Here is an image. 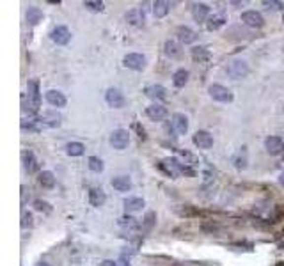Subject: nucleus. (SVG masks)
I'll list each match as a JSON object with an SVG mask.
<instances>
[{"mask_svg": "<svg viewBox=\"0 0 284 266\" xmlns=\"http://www.w3.org/2000/svg\"><path fill=\"white\" fill-rule=\"evenodd\" d=\"M27 100H29V112L36 114L41 106V94H39V82L37 80H31L27 85Z\"/></svg>", "mask_w": 284, "mask_h": 266, "instance_id": "f257e3e1", "label": "nucleus"}, {"mask_svg": "<svg viewBox=\"0 0 284 266\" xmlns=\"http://www.w3.org/2000/svg\"><path fill=\"white\" fill-rule=\"evenodd\" d=\"M226 71L233 80H240L248 75V66L247 62L242 61V59H235V61H231L229 64H227Z\"/></svg>", "mask_w": 284, "mask_h": 266, "instance_id": "f03ea898", "label": "nucleus"}, {"mask_svg": "<svg viewBox=\"0 0 284 266\" xmlns=\"http://www.w3.org/2000/svg\"><path fill=\"white\" fill-rule=\"evenodd\" d=\"M208 93H210V96L215 100V101H220V103H231V101H233V93H231L227 87H224V85H220V84L210 85Z\"/></svg>", "mask_w": 284, "mask_h": 266, "instance_id": "7ed1b4c3", "label": "nucleus"}, {"mask_svg": "<svg viewBox=\"0 0 284 266\" xmlns=\"http://www.w3.org/2000/svg\"><path fill=\"white\" fill-rule=\"evenodd\" d=\"M130 144V133L126 132V130L119 128V130H114L110 135V146L114 147V149H126Z\"/></svg>", "mask_w": 284, "mask_h": 266, "instance_id": "20e7f679", "label": "nucleus"}, {"mask_svg": "<svg viewBox=\"0 0 284 266\" xmlns=\"http://www.w3.org/2000/svg\"><path fill=\"white\" fill-rule=\"evenodd\" d=\"M105 100L106 103H108V106H112V108H123V106L126 105V98H124L123 91L117 87L108 89L105 94Z\"/></svg>", "mask_w": 284, "mask_h": 266, "instance_id": "39448f33", "label": "nucleus"}, {"mask_svg": "<svg viewBox=\"0 0 284 266\" xmlns=\"http://www.w3.org/2000/svg\"><path fill=\"white\" fill-rule=\"evenodd\" d=\"M123 64L124 67H128V69L142 71L146 67V57H144L142 53H128V55H124Z\"/></svg>", "mask_w": 284, "mask_h": 266, "instance_id": "423d86ee", "label": "nucleus"}, {"mask_svg": "<svg viewBox=\"0 0 284 266\" xmlns=\"http://www.w3.org/2000/svg\"><path fill=\"white\" fill-rule=\"evenodd\" d=\"M242 22L247 27H252V29H261L265 25V18L257 11H245V13H242Z\"/></svg>", "mask_w": 284, "mask_h": 266, "instance_id": "0eeeda50", "label": "nucleus"}, {"mask_svg": "<svg viewBox=\"0 0 284 266\" xmlns=\"http://www.w3.org/2000/svg\"><path fill=\"white\" fill-rule=\"evenodd\" d=\"M192 18H194L197 23L208 22L210 5L204 4V2H195V4H192Z\"/></svg>", "mask_w": 284, "mask_h": 266, "instance_id": "6e6552de", "label": "nucleus"}, {"mask_svg": "<svg viewBox=\"0 0 284 266\" xmlns=\"http://www.w3.org/2000/svg\"><path fill=\"white\" fill-rule=\"evenodd\" d=\"M192 140H194V144L199 147V149H210V147L213 146L212 133L206 132V130H199V132H195L194 137H192Z\"/></svg>", "mask_w": 284, "mask_h": 266, "instance_id": "1a4fd4ad", "label": "nucleus"}, {"mask_svg": "<svg viewBox=\"0 0 284 266\" xmlns=\"http://www.w3.org/2000/svg\"><path fill=\"white\" fill-rule=\"evenodd\" d=\"M50 37H52V41L55 44H68L71 41V32H70V29H68V27L59 25L52 31Z\"/></svg>", "mask_w": 284, "mask_h": 266, "instance_id": "9d476101", "label": "nucleus"}, {"mask_svg": "<svg viewBox=\"0 0 284 266\" xmlns=\"http://www.w3.org/2000/svg\"><path fill=\"white\" fill-rule=\"evenodd\" d=\"M44 98H46V101L50 103L52 106H57V108H62V106H66L68 100L66 96L61 93V91H55V89H50V91H46V94H44Z\"/></svg>", "mask_w": 284, "mask_h": 266, "instance_id": "9b49d317", "label": "nucleus"}, {"mask_svg": "<svg viewBox=\"0 0 284 266\" xmlns=\"http://www.w3.org/2000/svg\"><path fill=\"white\" fill-rule=\"evenodd\" d=\"M146 115L151 121H164L167 117V108L160 103H153L146 108Z\"/></svg>", "mask_w": 284, "mask_h": 266, "instance_id": "f8f14e48", "label": "nucleus"}, {"mask_svg": "<svg viewBox=\"0 0 284 266\" xmlns=\"http://www.w3.org/2000/svg\"><path fill=\"white\" fill-rule=\"evenodd\" d=\"M22 162H23V168H25L29 174H34L39 170V164H37V160H36V156L32 151H23Z\"/></svg>", "mask_w": 284, "mask_h": 266, "instance_id": "ddd939ff", "label": "nucleus"}, {"mask_svg": "<svg viewBox=\"0 0 284 266\" xmlns=\"http://www.w3.org/2000/svg\"><path fill=\"white\" fill-rule=\"evenodd\" d=\"M37 119L41 121L44 128H59L61 126V115L57 112H43Z\"/></svg>", "mask_w": 284, "mask_h": 266, "instance_id": "4468645a", "label": "nucleus"}, {"mask_svg": "<svg viewBox=\"0 0 284 266\" xmlns=\"http://www.w3.org/2000/svg\"><path fill=\"white\" fill-rule=\"evenodd\" d=\"M265 149L270 155H281L284 151V140L281 137H268L265 138Z\"/></svg>", "mask_w": 284, "mask_h": 266, "instance_id": "2eb2a0df", "label": "nucleus"}, {"mask_svg": "<svg viewBox=\"0 0 284 266\" xmlns=\"http://www.w3.org/2000/svg\"><path fill=\"white\" fill-rule=\"evenodd\" d=\"M106 200V195L105 192L102 190V188H98V186H93L91 190H89V202H91V206H94V208H100V206H103Z\"/></svg>", "mask_w": 284, "mask_h": 266, "instance_id": "dca6fc26", "label": "nucleus"}, {"mask_svg": "<svg viewBox=\"0 0 284 266\" xmlns=\"http://www.w3.org/2000/svg\"><path fill=\"white\" fill-rule=\"evenodd\" d=\"M176 35H178V39L181 41V43H185V44H190V43H194V41L197 39L195 31H192L190 27H186V25L178 27Z\"/></svg>", "mask_w": 284, "mask_h": 266, "instance_id": "f3484780", "label": "nucleus"}, {"mask_svg": "<svg viewBox=\"0 0 284 266\" xmlns=\"http://www.w3.org/2000/svg\"><path fill=\"white\" fill-rule=\"evenodd\" d=\"M144 94H146L147 98H151V100H165L167 98V91H165L164 85H147L146 89H144Z\"/></svg>", "mask_w": 284, "mask_h": 266, "instance_id": "a211bd4d", "label": "nucleus"}, {"mask_svg": "<svg viewBox=\"0 0 284 266\" xmlns=\"http://www.w3.org/2000/svg\"><path fill=\"white\" fill-rule=\"evenodd\" d=\"M124 18H126V22H128L130 25L139 27V25H142V23H144V11H142V9H139V7L130 9L128 13L124 14Z\"/></svg>", "mask_w": 284, "mask_h": 266, "instance_id": "6ab92c4d", "label": "nucleus"}, {"mask_svg": "<svg viewBox=\"0 0 284 266\" xmlns=\"http://www.w3.org/2000/svg\"><path fill=\"white\" fill-rule=\"evenodd\" d=\"M173 126L179 135H185L188 132V119L185 114H174L173 115Z\"/></svg>", "mask_w": 284, "mask_h": 266, "instance_id": "aec40b11", "label": "nucleus"}, {"mask_svg": "<svg viewBox=\"0 0 284 266\" xmlns=\"http://www.w3.org/2000/svg\"><path fill=\"white\" fill-rule=\"evenodd\" d=\"M110 185L114 186L117 192H128V190H132L133 183H132V179H130L128 176H117V177H114V179H112Z\"/></svg>", "mask_w": 284, "mask_h": 266, "instance_id": "412c9836", "label": "nucleus"}, {"mask_svg": "<svg viewBox=\"0 0 284 266\" xmlns=\"http://www.w3.org/2000/svg\"><path fill=\"white\" fill-rule=\"evenodd\" d=\"M178 160H179L183 165H186V167H194V165L199 164V158H197L194 153H190V151H186V149L178 151Z\"/></svg>", "mask_w": 284, "mask_h": 266, "instance_id": "4be33fe9", "label": "nucleus"}, {"mask_svg": "<svg viewBox=\"0 0 284 266\" xmlns=\"http://www.w3.org/2000/svg\"><path fill=\"white\" fill-rule=\"evenodd\" d=\"M123 204L126 213H135L144 208V199H141V197H126Z\"/></svg>", "mask_w": 284, "mask_h": 266, "instance_id": "5701e85b", "label": "nucleus"}, {"mask_svg": "<svg viewBox=\"0 0 284 266\" xmlns=\"http://www.w3.org/2000/svg\"><path fill=\"white\" fill-rule=\"evenodd\" d=\"M188 76H190V73L185 69V67H181V69L174 71L173 75V84L174 87H185V84L188 82Z\"/></svg>", "mask_w": 284, "mask_h": 266, "instance_id": "b1692460", "label": "nucleus"}, {"mask_svg": "<svg viewBox=\"0 0 284 266\" xmlns=\"http://www.w3.org/2000/svg\"><path fill=\"white\" fill-rule=\"evenodd\" d=\"M41 20H43V11L39 7L31 5V7L27 9V22L31 23V25H37Z\"/></svg>", "mask_w": 284, "mask_h": 266, "instance_id": "393cba45", "label": "nucleus"}, {"mask_svg": "<svg viewBox=\"0 0 284 266\" xmlns=\"http://www.w3.org/2000/svg\"><path fill=\"white\" fill-rule=\"evenodd\" d=\"M224 23H226V18L222 16V14H213V16L208 18V22H206V29H208L210 32H215L218 31L220 27H224Z\"/></svg>", "mask_w": 284, "mask_h": 266, "instance_id": "a878e982", "label": "nucleus"}, {"mask_svg": "<svg viewBox=\"0 0 284 266\" xmlns=\"http://www.w3.org/2000/svg\"><path fill=\"white\" fill-rule=\"evenodd\" d=\"M169 9H171L169 2H165V0H156L155 4H153V14H155L156 18H164L167 16Z\"/></svg>", "mask_w": 284, "mask_h": 266, "instance_id": "bb28decb", "label": "nucleus"}, {"mask_svg": "<svg viewBox=\"0 0 284 266\" xmlns=\"http://www.w3.org/2000/svg\"><path fill=\"white\" fill-rule=\"evenodd\" d=\"M39 185L43 188H53L55 186V174L52 170H43L39 174Z\"/></svg>", "mask_w": 284, "mask_h": 266, "instance_id": "cd10ccee", "label": "nucleus"}, {"mask_svg": "<svg viewBox=\"0 0 284 266\" xmlns=\"http://www.w3.org/2000/svg\"><path fill=\"white\" fill-rule=\"evenodd\" d=\"M192 59L194 61H208L210 59V50L208 46H195V48H192Z\"/></svg>", "mask_w": 284, "mask_h": 266, "instance_id": "c85d7f7f", "label": "nucleus"}, {"mask_svg": "<svg viewBox=\"0 0 284 266\" xmlns=\"http://www.w3.org/2000/svg\"><path fill=\"white\" fill-rule=\"evenodd\" d=\"M66 153L70 156H82L85 153V146L82 142H70L66 146Z\"/></svg>", "mask_w": 284, "mask_h": 266, "instance_id": "c756f323", "label": "nucleus"}, {"mask_svg": "<svg viewBox=\"0 0 284 266\" xmlns=\"http://www.w3.org/2000/svg\"><path fill=\"white\" fill-rule=\"evenodd\" d=\"M164 50H165V55H169V57H179V53H181L179 52V44L173 39L165 41Z\"/></svg>", "mask_w": 284, "mask_h": 266, "instance_id": "7c9ffc66", "label": "nucleus"}, {"mask_svg": "<svg viewBox=\"0 0 284 266\" xmlns=\"http://www.w3.org/2000/svg\"><path fill=\"white\" fill-rule=\"evenodd\" d=\"M247 147H242V151H240L238 155L235 156V167L238 168V170H242V168L247 167Z\"/></svg>", "mask_w": 284, "mask_h": 266, "instance_id": "2f4dec72", "label": "nucleus"}, {"mask_svg": "<svg viewBox=\"0 0 284 266\" xmlns=\"http://www.w3.org/2000/svg\"><path fill=\"white\" fill-rule=\"evenodd\" d=\"M84 7L89 9V11H93V13H102L103 9H105V4L100 2V0H85Z\"/></svg>", "mask_w": 284, "mask_h": 266, "instance_id": "473e14b6", "label": "nucleus"}, {"mask_svg": "<svg viewBox=\"0 0 284 266\" xmlns=\"http://www.w3.org/2000/svg\"><path fill=\"white\" fill-rule=\"evenodd\" d=\"M119 226L121 227H126V229H137L139 222H137V218L130 217V215H124V217L119 218Z\"/></svg>", "mask_w": 284, "mask_h": 266, "instance_id": "72a5a7b5", "label": "nucleus"}, {"mask_svg": "<svg viewBox=\"0 0 284 266\" xmlns=\"http://www.w3.org/2000/svg\"><path fill=\"white\" fill-rule=\"evenodd\" d=\"M155 220H156V215L153 211H149L144 217V220H142V231L144 233H149L151 229H153V226H155Z\"/></svg>", "mask_w": 284, "mask_h": 266, "instance_id": "f704fd0d", "label": "nucleus"}, {"mask_svg": "<svg viewBox=\"0 0 284 266\" xmlns=\"http://www.w3.org/2000/svg\"><path fill=\"white\" fill-rule=\"evenodd\" d=\"M87 164H89V168L93 170V172H102L103 168H105V165H103V162L98 156H91V158L87 160Z\"/></svg>", "mask_w": 284, "mask_h": 266, "instance_id": "c9c22d12", "label": "nucleus"}, {"mask_svg": "<svg viewBox=\"0 0 284 266\" xmlns=\"http://www.w3.org/2000/svg\"><path fill=\"white\" fill-rule=\"evenodd\" d=\"M34 208L37 209V211H41V213H50V211H52V206H50L46 200H41V199L34 200Z\"/></svg>", "mask_w": 284, "mask_h": 266, "instance_id": "e433bc0d", "label": "nucleus"}, {"mask_svg": "<svg viewBox=\"0 0 284 266\" xmlns=\"http://www.w3.org/2000/svg\"><path fill=\"white\" fill-rule=\"evenodd\" d=\"M263 5H266L268 9H275V11H281L284 9V2H277V0H265Z\"/></svg>", "mask_w": 284, "mask_h": 266, "instance_id": "4c0bfd02", "label": "nucleus"}, {"mask_svg": "<svg viewBox=\"0 0 284 266\" xmlns=\"http://www.w3.org/2000/svg\"><path fill=\"white\" fill-rule=\"evenodd\" d=\"M32 226V215L29 211H23L22 213V227L23 229H27V227Z\"/></svg>", "mask_w": 284, "mask_h": 266, "instance_id": "58836bf2", "label": "nucleus"}, {"mask_svg": "<svg viewBox=\"0 0 284 266\" xmlns=\"http://www.w3.org/2000/svg\"><path fill=\"white\" fill-rule=\"evenodd\" d=\"M100 266H119V263L112 261V259H105L103 263H100Z\"/></svg>", "mask_w": 284, "mask_h": 266, "instance_id": "ea45409f", "label": "nucleus"}, {"mask_svg": "<svg viewBox=\"0 0 284 266\" xmlns=\"http://www.w3.org/2000/svg\"><path fill=\"white\" fill-rule=\"evenodd\" d=\"M279 181H281V185H283V186H284V170H283V172H281V177H279Z\"/></svg>", "mask_w": 284, "mask_h": 266, "instance_id": "a19ab883", "label": "nucleus"}, {"mask_svg": "<svg viewBox=\"0 0 284 266\" xmlns=\"http://www.w3.org/2000/svg\"><path fill=\"white\" fill-rule=\"evenodd\" d=\"M36 266H52V265H48V263H44V261H41V263H37Z\"/></svg>", "mask_w": 284, "mask_h": 266, "instance_id": "79ce46f5", "label": "nucleus"}, {"mask_svg": "<svg viewBox=\"0 0 284 266\" xmlns=\"http://www.w3.org/2000/svg\"><path fill=\"white\" fill-rule=\"evenodd\" d=\"M277 266H284V263H277Z\"/></svg>", "mask_w": 284, "mask_h": 266, "instance_id": "37998d69", "label": "nucleus"}, {"mask_svg": "<svg viewBox=\"0 0 284 266\" xmlns=\"http://www.w3.org/2000/svg\"><path fill=\"white\" fill-rule=\"evenodd\" d=\"M281 248H284V243H281Z\"/></svg>", "mask_w": 284, "mask_h": 266, "instance_id": "c03bdc74", "label": "nucleus"}, {"mask_svg": "<svg viewBox=\"0 0 284 266\" xmlns=\"http://www.w3.org/2000/svg\"><path fill=\"white\" fill-rule=\"evenodd\" d=\"M283 22H284V14H283Z\"/></svg>", "mask_w": 284, "mask_h": 266, "instance_id": "a18cd8bd", "label": "nucleus"}]
</instances>
